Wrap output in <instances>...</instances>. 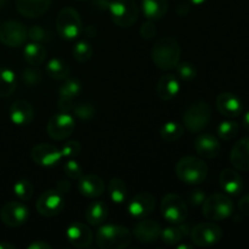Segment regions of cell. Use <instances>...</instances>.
<instances>
[{"mask_svg":"<svg viewBox=\"0 0 249 249\" xmlns=\"http://www.w3.org/2000/svg\"><path fill=\"white\" fill-rule=\"evenodd\" d=\"M181 56V48L173 36H162L152 46L151 57L153 63L162 71H170L177 67Z\"/></svg>","mask_w":249,"mask_h":249,"instance_id":"obj_1","label":"cell"},{"mask_svg":"<svg viewBox=\"0 0 249 249\" xmlns=\"http://www.w3.org/2000/svg\"><path fill=\"white\" fill-rule=\"evenodd\" d=\"M131 241L133 232L125 226L107 224L96 231V245L102 249H123L129 247Z\"/></svg>","mask_w":249,"mask_h":249,"instance_id":"obj_2","label":"cell"},{"mask_svg":"<svg viewBox=\"0 0 249 249\" xmlns=\"http://www.w3.org/2000/svg\"><path fill=\"white\" fill-rule=\"evenodd\" d=\"M175 173L180 181L187 185H198L208 177V165L201 157L185 156L177 163Z\"/></svg>","mask_w":249,"mask_h":249,"instance_id":"obj_3","label":"cell"},{"mask_svg":"<svg viewBox=\"0 0 249 249\" xmlns=\"http://www.w3.org/2000/svg\"><path fill=\"white\" fill-rule=\"evenodd\" d=\"M202 213L209 221H223L230 218L233 213V202L224 194H213L206 197L202 204Z\"/></svg>","mask_w":249,"mask_h":249,"instance_id":"obj_4","label":"cell"},{"mask_svg":"<svg viewBox=\"0 0 249 249\" xmlns=\"http://www.w3.org/2000/svg\"><path fill=\"white\" fill-rule=\"evenodd\" d=\"M212 119V108L208 102L197 101L185 111L182 116L184 126L190 133H199L209 125Z\"/></svg>","mask_w":249,"mask_h":249,"instance_id":"obj_5","label":"cell"},{"mask_svg":"<svg viewBox=\"0 0 249 249\" xmlns=\"http://www.w3.org/2000/svg\"><path fill=\"white\" fill-rule=\"evenodd\" d=\"M108 11L112 21L122 28H129L139 18V7L134 0H113L109 2Z\"/></svg>","mask_w":249,"mask_h":249,"instance_id":"obj_6","label":"cell"},{"mask_svg":"<svg viewBox=\"0 0 249 249\" xmlns=\"http://www.w3.org/2000/svg\"><path fill=\"white\" fill-rule=\"evenodd\" d=\"M56 28L61 38L74 39L82 33L83 23L79 12L73 7H63L56 18Z\"/></svg>","mask_w":249,"mask_h":249,"instance_id":"obj_7","label":"cell"},{"mask_svg":"<svg viewBox=\"0 0 249 249\" xmlns=\"http://www.w3.org/2000/svg\"><path fill=\"white\" fill-rule=\"evenodd\" d=\"M160 212L164 220L170 224H181L189 215V208L182 197L175 194H168L160 202Z\"/></svg>","mask_w":249,"mask_h":249,"instance_id":"obj_8","label":"cell"},{"mask_svg":"<svg viewBox=\"0 0 249 249\" xmlns=\"http://www.w3.org/2000/svg\"><path fill=\"white\" fill-rule=\"evenodd\" d=\"M192 243L197 247H211L223 237V230L214 221H207L194 226L190 231Z\"/></svg>","mask_w":249,"mask_h":249,"instance_id":"obj_9","label":"cell"},{"mask_svg":"<svg viewBox=\"0 0 249 249\" xmlns=\"http://www.w3.org/2000/svg\"><path fill=\"white\" fill-rule=\"evenodd\" d=\"M65 206L66 201L63 194H61L57 189H51L40 195L36 201V208L40 215L45 218H53L62 213Z\"/></svg>","mask_w":249,"mask_h":249,"instance_id":"obj_10","label":"cell"},{"mask_svg":"<svg viewBox=\"0 0 249 249\" xmlns=\"http://www.w3.org/2000/svg\"><path fill=\"white\" fill-rule=\"evenodd\" d=\"M74 118L70 113H65V112H58L53 114L49 119L48 125H46L49 136L56 141H62L70 138L74 131Z\"/></svg>","mask_w":249,"mask_h":249,"instance_id":"obj_11","label":"cell"},{"mask_svg":"<svg viewBox=\"0 0 249 249\" xmlns=\"http://www.w3.org/2000/svg\"><path fill=\"white\" fill-rule=\"evenodd\" d=\"M28 38V29L17 21H6L0 24V41L9 48L24 45Z\"/></svg>","mask_w":249,"mask_h":249,"instance_id":"obj_12","label":"cell"},{"mask_svg":"<svg viewBox=\"0 0 249 249\" xmlns=\"http://www.w3.org/2000/svg\"><path fill=\"white\" fill-rule=\"evenodd\" d=\"M29 216V209L24 203L18 201H11L4 204L0 211L1 221L9 228H18L23 225Z\"/></svg>","mask_w":249,"mask_h":249,"instance_id":"obj_13","label":"cell"},{"mask_svg":"<svg viewBox=\"0 0 249 249\" xmlns=\"http://www.w3.org/2000/svg\"><path fill=\"white\" fill-rule=\"evenodd\" d=\"M156 207V198L150 192H140L130 199L128 206L129 214L136 219L150 215Z\"/></svg>","mask_w":249,"mask_h":249,"instance_id":"obj_14","label":"cell"},{"mask_svg":"<svg viewBox=\"0 0 249 249\" xmlns=\"http://www.w3.org/2000/svg\"><path fill=\"white\" fill-rule=\"evenodd\" d=\"M162 228L151 219H140L133 229V236L141 243H153L160 238Z\"/></svg>","mask_w":249,"mask_h":249,"instance_id":"obj_15","label":"cell"},{"mask_svg":"<svg viewBox=\"0 0 249 249\" xmlns=\"http://www.w3.org/2000/svg\"><path fill=\"white\" fill-rule=\"evenodd\" d=\"M68 242L75 248H88L91 246L94 233L88 225L83 223H72L66 230Z\"/></svg>","mask_w":249,"mask_h":249,"instance_id":"obj_16","label":"cell"},{"mask_svg":"<svg viewBox=\"0 0 249 249\" xmlns=\"http://www.w3.org/2000/svg\"><path fill=\"white\" fill-rule=\"evenodd\" d=\"M32 160L43 167H51L58 163L62 158L61 150L50 143H39L32 148Z\"/></svg>","mask_w":249,"mask_h":249,"instance_id":"obj_17","label":"cell"},{"mask_svg":"<svg viewBox=\"0 0 249 249\" xmlns=\"http://www.w3.org/2000/svg\"><path fill=\"white\" fill-rule=\"evenodd\" d=\"M216 108L226 118H236L243 111L242 101L233 92H221L216 97Z\"/></svg>","mask_w":249,"mask_h":249,"instance_id":"obj_18","label":"cell"},{"mask_svg":"<svg viewBox=\"0 0 249 249\" xmlns=\"http://www.w3.org/2000/svg\"><path fill=\"white\" fill-rule=\"evenodd\" d=\"M195 150L201 158L213 160L220 153L221 145L212 134H202L195 141Z\"/></svg>","mask_w":249,"mask_h":249,"instance_id":"obj_19","label":"cell"},{"mask_svg":"<svg viewBox=\"0 0 249 249\" xmlns=\"http://www.w3.org/2000/svg\"><path fill=\"white\" fill-rule=\"evenodd\" d=\"M105 181L95 174L83 175L78 180V191L88 198H97L105 192Z\"/></svg>","mask_w":249,"mask_h":249,"instance_id":"obj_20","label":"cell"},{"mask_svg":"<svg viewBox=\"0 0 249 249\" xmlns=\"http://www.w3.org/2000/svg\"><path fill=\"white\" fill-rule=\"evenodd\" d=\"M53 0H16V9L26 18H38L50 7Z\"/></svg>","mask_w":249,"mask_h":249,"instance_id":"obj_21","label":"cell"},{"mask_svg":"<svg viewBox=\"0 0 249 249\" xmlns=\"http://www.w3.org/2000/svg\"><path fill=\"white\" fill-rule=\"evenodd\" d=\"M230 162L235 169L249 172V138H243L233 145L230 153Z\"/></svg>","mask_w":249,"mask_h":249,"instance_id":"obj_22","label":"cell"},{"mask_svg":"<svg viewBox=\"0 0 249 249\" xmlns=\"http://www.w3.org/2000/svg\"><path fill=\"white\" fill-rule=\"evenodd\" d=\"M219 182L224 191L228 195L237 196L243 190V179L235 168H226L220 173Z\"/></svg>","mask_w":249,"mask_h":249,"instance_id":"obj_23","label":"cell"},{"mask_svg":"<svg viewBox=\"0 0 249 249\" xmlns=\"http://www.w3.org/2000/svg\"><path fill=\"white\" fill-rule=\"evenodd\" d=\"M34 118V108L26 100H17L10 107V119L16 125H28Z\"/></svg>","mask_w":249,"mask_h":249,"instance_id":"obj_24","label":"cell"},{"mask_svg":"<svg viewBox=\"0 0 249 249\" xmlns=\"http://www.w3.org/2000/svg\"><path fill=\"white\" fill-rule=\"evenodd\" d=\"M180 91V83L177 75L164 74L157 83V94L163 101H170Z\"/></svg>","mask_w":249,"mask_h":249,"instance_id":"obj_25","label":"cell"},{"mask_svg":"<svg viewBox=\"0 0 249 249\" xmlns=\"http://www.w3.org/2000/svg\"><path fill=\"white\" fill-rule=\"evenodd\" d=\"M168 0H141V9L146 18L158 21L163 18L168 11Z\"/></svg>","mask_w":249,"mask_h":249,"instance_id":"obj_26","label":"cell"},{"mask_svg":"<svg viewBox=\"0 0 249 249\" xmlns=\"http://www.w3.org/2000/svg\"><path fill=\"white\" fill-rule=\"evenodd\" d=\"M190 231H191L190 226L185 225L184 223L173 224V226H168L164 230H162L160 238L165 245L175 246L184 241V238L189 235Z\"/></svg>","mask_w":249,"mask_h":249,"instance_id":"obj_27","label":"cell"},{"mask_svg":"<svg viewBox=\"0 0 249 249\" xmlns=\"http://www.w3.org/2000/svg\"><path fill=\"white\" fill-rule=\"evenodd\" d=\"M108 216V207L102 201H94L88 206L85 211V219L92 226H100L106 221Z\"/></svg>","mask_w":249,"mask_h":249,"instance_id":"obj_28","label":"cell"},{"mask_svg":"<svg viewBox=\"0 0 249 249\" xmlns=\"http://www.w3.org/2000/svg\"><path fill=\"white\" fill-rule=\"evenodd\" d=\"M23 55L27 63H29L31 66H39L45 61L48 50L40 43L34 41V43H29L24 46Z\"/></svg>","mask_w":249,"mask_h":249,"instance_id":"obj_29","label":"cell"},{"mask_svg":"<svg viewBox=\"0 0 249 249\" xmlns=\"http://www.w3.org/2000/svg\"><path fill=\"white\" fill-rule=\"evenodd\" d=\"M17 88V78L14 71L0 68V97L5 99L14 94Z\"/></svg>","mask_w":249,"mask_h":249,"instance_id":"obj_30","label":"cell"},{"mask_svg":"<svg viewBox=\"0 0 249 249\" xmlns=\"http://www.w3.org/2000/svg\"><path fill=\"white\" fill-rule=\"evenodd\" d=\"M46 74L56 80H66L71 74V68L67 62L61 58H53L46 65Z\"/></svg>","mask_w":249,"mask_h":249,"instance_id":"obj_31","label":"cell"},{"mask_svg":"<svg viewBox=\"0 0 249 249\" xmlns=\"http://www.w3.org/2000/svg\"><path fill=\"white\" fill-rule=\"evenodd\" d=\"M107 190H108L109 197H111V199L114 203L121 204L125 202L126 195H128V189H126L125 182L122 179L113 178V179L109 180Z\"/></svg>","mask_w":249,"mask_h":249,"instance_id":"obj_32","label":"cell"},{"mask_svg":"<svg viewBox=\"0 0 249 249\" xmlns=\"http://www.w3.org/2000/svg\"><path fill=\"white\" fill-rule=\"evenodd\" d=\"M184 135V126L179 122H167L160 128V136L168 142H174Z\"/></svg>","mask_w":249,"mask_h":249,"instance_id":"obj_33","label":"cell"},{"mask_svg":"<svg viewBox=\"0 0 249 249\" xmlns=\"http://www.w3.org/2000/svg\"><path fill=\"white\" fill-rule=\"evenodd\" d=\"M240 125L235 121H224L218 126V135L221 140H233L238 135Z\"/></svg>","mask_w":249,"mask_h":249,"instance_id":"obj_34","label":"cell"},{"mask_svg":"<svg viewBox=\"0 0 249 249\" xmlns=\"http://www.w3.org/2000/svg\"><path fill=\"white\" fill-rule=\"evenodd\" d=\"M14 194L16 195L17 198L22 202H28L33 197L34 187L32 182L27 179L18 180L14 185Z\"/></svg>","mask_w":249,"mask_h":249,"instance_id":"obj_35","label":"cell"},{"mask_svg":"<svg viewBox=\"0 0 249 249\" xmlns=\"http://www.w3.org/2000/svg\"><path fill=\"white\" fill-rule=\"evenodd\" d=\"M92 46L88 41L82 40L78 41L73 48V57L79 63H85L91 58L92 56Z\"/></svg>","mask_w":249,"mask_h":249,"instance_id":"obj_36","label":"cell"},{"mask_svg":"<svg viewBox=\"0 0 249 249\" xmlns=\"http://www.w3.org/2000/svg\"><path fill=\"white\" fill-rule=\"evenodd\" d=\"M82 92V84L79 80L77 79H67L62 85H61L60 90H58V95L62 97H68V99H73L77 97L78 95Z\"/></svg>","mask_w":249,"mask_h":249,"instance_id":"obj_37","label":"cell"},{"mask_svg":"<svg viewBox=\"0 0 249 249\" xmlns=\"http://www.w3.org/2000/svg\"><path fill=\"white\" fill-rule=\"evenodd\" d=\"M72 112L75 117H78L82 121H90L96 114V108L90 102H79L77 105L74 104Z\"/></svg>","mask_w":249,"mask_h":249,"instance_id":"obj_38","label":"cell"},{"mask_svg":"<svg viewBox=\"0 0 249 249\" xmlns=\"http://www.w3.org/2000/svg\"><path fill=\"white\" fill-rule=\"evenodd\" d=\"M22 79H23V83L27 85V87H38L39 84L43 80V74H41L40 71L38 68H27V70L23 71V74H22Z\"/></svg>","mask_w":249,"mask_h":249,"instance_id":"obj_39","label":"cell"},{"mask_svg":"<svg viewBox=\"0 0 249 249\" xmlns=\"http://www.w3.org/2000/svg\"><path fill=\"white\" fill-rule=\"evenodd\" d=\"M177 72L179 77L185 82H191L197 77V70L192 63L181 62L177 65Z\"/></svg>","mask_w":249,"mask_h":249,"instance_id":"obj_40","label":"cell"},{"mask_svg":"<svg viewBox=\"0 0 249 249\" xmlns=\"http://www.w3.org/2000/svg\"><path fill=\"white\" fill-rule=\"evenodd\" d=\"M63 169H65L66 175L68 177V179L72 180H79L83 177V168L77 160H70L65 163L63 165Z\"/></svg>","mask_w":249,"mask_h":249,"instance_id":"obj_41","label":"cell"},{"mask_svg":"<svg viewBox=\"0 0 249 249\" xmlns=\"http://www.w3.org/2000/svg\"><path fill=\"white\" fill-rule=\"evenodd\" d=\"M28 38L36 43H44L49 40V34L45 28L40 26H32L28 29Z\"/></svg>","mask_w":249,"mask_h":249,"instance_id":"obj_42","label":"cell"},{"mask_svg":"<svg viewBox=\"0 0 249 249\" xmlns=\"http://www.w3.org/2000/svg\"><path fill=\"white\" fill-rule=\"evenodd\" d=\"M82 151V146L78 141H67L65 145L61 148V153H62V157L67 158H73L77 157L78 155Z\"/></svg>","mask_w":249,"mask_h":249,"instance_id":"obj_43","label":"cell"},{"mask_svg":"<svg viewBox=\"0 0 249 249\" xmlns=\"http://www.w3.org/2000/svg\"><path fill=\"white\" fill-rule=\"evenodd\" d=\"M156 34H157V27H156L155 22L151 21V19H148L147 22H145V23L141 26L140 36H142L143 39H146V40L152 39L153 36H156Z\"/></svg>","mask_w":249,"mask_h":249,"instance_id":"obj_44","label":"cell"},{"mask_svg":"<svg viewBox=\"0 0 249 249\" xmlns=\"http://www.w3.org/2000/svg\"><path fill=\"white\" fill-rule=\"evenodd\" d=\"M73 106H74V101L73 99H68V97H58V111L60 112H65V113H70L72 112Z\"/></svg>","mask_w":249,"mask_h":249,"instance_id":"obj_45","label":"cell"},{"mask_svg":"<svg viewBox=\"0 0 249 249\" xmlns=\"http://www.w3.org/2000/svg\"><path fill=\"white\" fill-rule=\"evenodd\" d=\"M204 199H206V195H204V192L202 191V190H195V191H192V194L190 195V203L195 207L202 206Z\"/></svg>","mask_w":249,"mask_h":249,"instance_id":"obj_46","label":"cell"},{"mask_svg":"<svg viewBox=\"0 0 249 249\" xmlns=\"http://www.w3.org/2000/svg\"><path fill=\"white\" fill-rule=\"evenodd\" d=\"M238 211L243 214V215L249 216V194L243 196L238 202Z\"/></svg>","mask_w":249,"mask_h":249,"instance_id":"obj_47","label":"cell"},{"mask_svg":"<svg viewBox=\"0 0 249 249\" xmlns=\"http://www.w3.org/2000/svg\"><path fill=\"white\" fill-rule=\"evenodd\" d=\"M56 189H57L61 194L65 195V194H68V192L71 191V189H72V185H71V181H68V180L61 179L60 181L57 182V185H56Z\"/></svg>","mask_w":249,"mask_h":249,"instance_id":"obj_48","label":"cell"},{"mask_svg":"<svg viewBox=\"0 0 249 249\" xmlns=\"http://www.w3.org/2000/svg\"><path fill=\"white\" fill-rule=\"evenodd\" d=\"M190 11V4L189 2H180L177 6V14L179 16H186Z\"/></svg>","mask_w":249,"mask_h":249,"instance_id":"obj_49","label":"cell"},{"mask_svg":"<svg viewBox=\"0 0 249 249\" xmlns=\"http://www.w3.org/2000/svg\"><path fill=\"white\" fill-rule=\"evenodd\" d=\"M109 2L108 0H95L94 1V7L97 10H101V11H108V7H109Z\"/></svg>","mask_w":249,"mask_h":249,"instance_id":"obj_50","label":"cell"},{"mask_svg":"<svg viewBox=\"0 0 249 249\" xmlns=\"http://www.w3.org/2000/svg\"><path fill=\"white\" fill-rule=\"evenodd\" d=\"M51 248H53V246L44 242V241H36V242L31 243V245L28 246V249H51Z\"/></svg>","mask_w":249,"mask_h":249,"instance_id":"obj_51","label":"cell"},{"mask_svg":"<svg viewBox=\"0 0 249 249\" xmlns=\"http://www.w3.org/2000/svg\"><path fill=\"white\" fill-rule=\"evenodd\" d=\"M82 32L84 33L85 36H88V38H94L97 34L96 28H95L94 26H91V24H90V26H87L85 28H83Z\"/></svg>","mask_w":249,"mask_h":249,"instance_id":"obj_52","label":"cell"},{"mask_svg":"<svg viewBox=\"0 0 249 249\" xmlns=\"http://www.w3.org/2000/svg\"><path fill=\"white\" fill-rule=\"evenodd\" d=\"M243 126L246 128V130L249 131V109L243 116Z\"/></svg>","mask_w":249,"mask_h":249,"instance_id":"obj_53","label":"cell"},{"mask_svg":"<svg viewBox=\"0 0 249 249\" xmlns=\"http://www.w3.org/2000/svg\"><path fill=\"white\" fill-rule=\"evenodd\" d=\"M0 249H15V246L6 242H0Z\"/></svg>","mask_w":249,"mask_h":249,"instance_id":"obj_54","label":"cell"},{"mask_svg":"<svg viewBox=\"0 0 249 249\" xmlns=\"http://www.w3.org/2000/svg\"><path fill=\"white\" fill-rule=\"evenodd\" d=\"M186 1L189 2L190 5H196V6H197V5H202V4H203V2L206 1V0H186Z\"/></svg>","mask_w":249,"mask_h":249,"instance_id":"obj_55","label":"cell"},{"mask_svg":"<svg viewBox=\"0 0 249 249\" xmlns=\"http://www.w3.org/2000/svg\"><path fill=\"white\" fill-rule=\"evenodd\" d=\"M178 248H179V249H184V248L192 249V246L191 245H179V246H178Z\"/></svg>","mask_w":249,"mask_h":249,"instance_id":"obj_56","label":"cell"},{"mask_svg":"<svg viewBox=\"0 0 249 249\" xmlns=\"http://www.w3.org/2000/svg\"><path fill=\"white\" fill-rule=\"evenodd\" d=\"M5 4H6V0H0V9H1V7H4Z\"/></svg>","mask_w":249,"mask_h":249,"instance_id":"obj_57","label":"cell"}]
</instances>
